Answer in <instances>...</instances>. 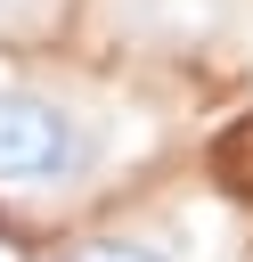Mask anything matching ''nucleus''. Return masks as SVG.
<instances>
[{
	"instance_id": "f03ea898",
	"label": "nucleus",
	"mask_w": 253,
	"mask_h": 262,
	"mask_svg": "<svg viewBox=\"0 0 253 262\" xmlns=\"http://www.w3.org/2000/svg\"><path fill=\"white\" fill-rule=\"evenodd\" d=\"M65 262H171V246L147 229H106V237H82Z\"/></svg>"
},
{
	"instance_id": "f257e3e1",
	"label": "nucleus",
	"mask_w": 253,
	"mask_h": 262,
	"mask_svg": "<svg viewBox=\"0 0 253 262\" xmlns=\"http://www.w3.org/2000/svg\"><path fill=\"white\" fill-rule=\"evenodd\" d=\"M90 115L41 82H0V196H41L82 180Z\"/></svg>"
},
{
	"instance_id": "20e7f679",
	"label": "nucleus",
	"mask_w": 253,
	"mask_h": 262,
	"mask_svg": "<svg viewBox=\"0 0 253 262\" xmlns=\"http://www.w3.org/2000/svg\"><path fill=\"white\" fill-rule=\"evenodd\" d=\"M41 0H0V25H16V16H33Z\"/></svg>"
},
{
	"instance_id": "7ed1b4c3",
	"label": "nucleus",
	"mask_w": 253,
	"mask_h": 262,
	"mask_svg": "<svg viewBox=\"0 0 253 262\" xmlns=\"http://www.w3.org/2000/svg\"><path fill=\"white\" fill-rule=\"evenodd\" d=\"M220 180H229L237 196H253V123H245V131L220 147Z\"/></svg>"
}]
</instances>
